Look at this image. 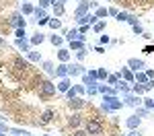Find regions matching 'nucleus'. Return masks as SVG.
I'll return each instance as SVG.
<instances>
[{"label":"nucleus","instance_id":"9d476101","mask_svg":"<svg viewBox=\"0 0 154 136\" xmlns=\"http://www.w3.org/2000/svg\"><path fill=\"white\" fill-rule=\"evenodd\" d=\"M134 78H136V83H138V85H146V83L150 81V78L146 76V72H136V76H134Z\"/></svg>","mask_w":154,"mask_h":136},{"label":"nucleus","instance_id":"4c0bfd02","mask_svg":"<svg viewBox=\"0 0 154 136\" xmlns=\"http://www.w3.org/2000/svg\"><path fill=\"white\" fill-rule=\"evenodd\" d=\"M11 132H12V134H21V136H25V134H29V132H27V130H21V128H12Z\"/></svg>","mask_w":154,"mask_h":136},{"label":"nucleus","instance_id":"4be33fe9","mask_svg":"<svg viewBox=\"0 0 154 136\" xmlns=\"http://www.w3.org/2000/svg\"><path fill=\"white\" fill-rule=\"evenodd\" d=\"M54 12H56V14H64V4H62V2H54Z\"/></svg>","mask_w":154,"mask_h":136},{"label":"nucleus","instance_id":"f8f14e48","mask_svg":"<svg viewBox=\"0 0 154 136\" xmlns=\"http://www.w3.org/2000/svg\"><path fill=\"white\" fill-rule=\"evenodd\" d=\"M58 58H60V62H64V64H66V62L70 60V52H68V49H64V48H62V49L58 52Z\"/></svg>","mask_w":154,"mask_h":136},{"label":"nucleus","instance_id":"412c9836","mask_svg":"<svg viewBox=\"0 0 154 136\" xmlns=\"http://www.w3.org/2000/svg\"><path fill=\"white\" fill-rule=\"evenodd\" d=\"M43 70L48 74H56V70H54V62H43Z\"/></svg>","mask_w":154,"mask_h":136},{"label":"nucleus","instance_id":"58836bf2","mask_svg":"<svg viewBox=\"0 0 154 136\" xmlns=\"http://www.w3.org/2000/svg\"><path fill=\"white\" fill-rule=\"evenodd\" d=\"M27 33H25V29H17V39H25Z\"/></svg>","mask_w":154,"mask_h":136},{"label":"nucleus","instance_id":"a878e982","mask_svg":"<svg viewBox=\"0 0 154 136\" xmlns=\"http://www.w3.org/2000/svg\"><path fill=\"white\" fill-rule=\"evenodd\" d=\"M70 48L76 49V52H80V49L84 48V43H82V41H70Z\"/></svg>","mask_w":154,"mask_h":136},{"label":"nucleus","instance_id":"dca6fc26","mask_svg":"<svg viewBox=\"0 0 154 136\" xmlns=\"http://www.w3.org/2000/svg\"><path fill=\"white\" fill-rule=\"evenodd\" d=\"M17 46L23 49V52H29V46H31V41H27V39H17Z\"/></svg>","mask_w":154,"mask_h":136},{"label":"nucleus","instance_id":"e433bc0d","mask_svg":"<svg viewBox=\"0 0 154 136\" xmlns=\"http://www.w3.org/2000/svg\"><path fill=\"white\" fill-rule=\"evenodd\" d=\"M146 103V109H154V99H144Z\"/></svg>","mask_w":154,"mask_h":136},{"label":"nucleus","instance_id":"f704fd0d","mask_svg":"<svg viewBox=\"0 0 154 136\" xmlns=\"http://www.w3.org/2000/svg\"><path fill=\"white\" fill-rule=\"evenodd\" d=\"M107 76H109V74H107L105 68H99V70H97V78H101V81H103V78H107Z\"/></svg>","mask_w":154,"mask_h":136},{"label":"nucleus","instance_id":"393cba45","mask_svg":"<svg viewBox=\"0 0 154 136\" xmlns=\"http://www.w3.org/2000/svg\"><path fill=\"white\" fill-rule=\"evenodd\" d=\"M29 60L31 62H39L41 60V54H39V52H29Z\"/></svg>","mask_w":154,"mask_h":136},{"label":"nucleus","instance_id":"423d86ee","mask_svg":"<svg viewBox=\"0 0 154 136\" xmlns=\"http://www.w3.org/2000/svg\"><path fill=\"white\" fill-rule=\"evenodd\" d=\"M68 74H70V66H66V64L62 62L58 68H56V76H60V78H66Z\"/></svg>","mask_w":154,"mask_h":136},{"label":"nucleus","instance_id":"4468645a","mask_svg":"<svg viewBox=\"0 0 154 136\" xmlns=\"http://www.w3.org/2000/svg\"><path fill=\"white\" fill-rule=\"evenodd\" d=\"M43 39H45V35H41V33H35V35L31 37V46H39V43H43Z\"/></svg>","mask_w":154,"mask_h":136},{"label":"nucleus","instance_id":"a211bd4d","mask_svg":"<svg viewBox=\"0 0 154 136\" xmlns=\"http://www.w3.org/2000/svg\"><path fill=\"white\" fill-rule=\"evenodd\" d=\"M115 91H121V93H125V95H128V93H130L131 89L128 85H125V83H121V81H119L117 85H115Z\"/></svg>","mask_w":154,"mask_h":136},{"label":"nucleus","instance_id":"864d4df0","mask_svg":"<svg viewBox=\"0 0 154 136\" xmlns=\"http://www.w3.org/2000/svg\"><path fill=\"white\" fill-rule=\"evenodd\" d=\"M74 136H84V132H74Z\"/></svg>","mask_w":154,"mask_h":136},{"label":"nucleus","instance_id":"ddd939ff","mask_svg":"<svg viewBox=\"0 0 154 136\" xmlns=\"http://www.w3.org/2000/svg\"><path fill=\"white\" fill-rule=\"evenodd\" d=\"M70 107H74V109H80V107H84V101L80 97H74L70 99Z\"/></svg>","mask_w":154,"mask_h":136},{"label":"nucleus","instance_id":"39448f33","mask_svg":"<svg viewBox=\"0 0 154 136\" xmlns=\"http://www.w3.org/2000/svg\"><path fill=\"white\" fill-rule=\"evenodd\" d=\"M123 103H125V105H131V107H136V105H140V103H142V99H140L138 95H136V93H134V95H125Z\"/></svg>","mask_w":154,"mask_h":136},{"label":"nucleus","instance_id":"a18cd8bd","mask_svg":"<svg viewBox=\"0 0 154 136\" xmlns=\"http://www.w3.org/2000/svg\"><path fill=\"white\" fill-rule=\"evenodd\" d=\"M49 2H51V0H39V6H41V8H45Z\"/></svg>","mask_w":154,"mask_h":136},{"label":"nucleus","instance_id":"7c9ffc66","mask_svg":"<svg viewBox=\"0 0 154 136\" xmlns=\"http://www.w3.org/2000/svg\"><path fill=\"white\" fill-rule=\"evenodd\" d=\"M14 66H17V68H23V70H27V68H29V64H27V62H23L21 58H19V60H14Z\"/></svg>","mask_w":154,"mask_h":136},{"label":"nucleus","instance_id":"f3484780","mask_svg":"<svg viewBox=\"0 0 154 136\" xmlns=\"http://www.w3.org/2000/svg\"><path fill=\"white\" fill-rule=\"evenodd\" d=\"M121 76H123L125 81H136V78H134V74L130 72V68H123V70L119 72V78H121Z\"/></svg>","mask_w":154,"mask_h":136},{"label":"nucleus","instance_id":"37998d69","mask_svg":"<svg viewBox=\"0 0 154 136\" xmlns=\"http://www.w3.org/2000/svg\"><path fill=\"white\" fill-rule=\"evenodd\" d=\"M144 54H154V46H146L144 48Z\"/></svg>","mask_w":154,"mask_h":136},{"label":"nucleus","instance_id":"1a4fd4ad","mask_svg":"<svg viewBox=\"0 0 154 136\" xmlns=\"http://www.w3.org/2000/svg\"><path fill=\"white\" fill-rule=\"evenodd\" d=\"M58 91H62V93L70 91V81H68V78H62V81L58 83Z\"/></svg>","mask_w":154,"mask_h":136},{"label":"nucleus","instance_id":"aec40b11","mask_svg":"<svg viewBox=\"0 0 154 136\" xmlns=\"http://www.w3.org/2000/svg\"><path fill=\"white\" fill-rule=\"evenodd\" d=\"M93 29H95L97 33H103V31H105V21H97V23L93 25Z\"/></svg>","mask_w":154,"mask_h":136},{"label":"nucleus","instance_id":"b1692460","mask_svg":"<svg viewBox=\"0 0 154 136\" xmlns=\"http://www.w3.org/2000/svg\"><path fill=\"white\" fill-rule=\"evenodd\" d=\"M97 19H105L107 14H109V8H97Z\"/></svg>","mask_w":154,"mask_h":136},{"label":"nucleus","instance_id":"2f4dec72","mask_svg":"<svg viewBox=\"0 0 154 136\" xmlns=\"http://www.w3.org/2000/svg\"><path fill=\"white\" fill-rule=\"evenodd\" d=\"M131 91H134L136 95H142L146 89H144V85H134V87H131Z\"/></svg>","mask_w":154,"mask_h":136},{"label":"nucleus","instance_id":"3c124183","mask_svg":"<svg viewBox=\"0 0 154 136\" xmlns=\"http://www.w3.org/2000/svg\"><path fill=\"white\" fill-rule=\"evenodd\" d=\"M146 76H148V78H152V81H154V70H146Z\"/></svg>","mask_w":154,"mask_h":136},{"label":"nucleus","instance_id":"0eeeda50","mask_svg":"<svg viewBox=\"0 0 154 136\" xmlns=\"http://www.w3.org/2000/svg\"><path fill=\"white\" fill-rule=\"evenodd\" d=\"M88 6H91V2H82V4L76 8V12H74V14H76V19H82L84 14L88 12Z\"/></svg>","mask_w":154,"mask_h":136},{"label":"nucleus","instance_id":"a19ab883","mask_svg":"<svg viewBox=\"0 0 154 136\" xmlns=\"http://www.w3.org/2000/svg\"><path fill=\"white\" fill-rule=\"evenodd\" d=\"M66 95H68V99H74L78 93H76V89H70V91H66Z\"/></svg>","mask_w":154,"mask_h":136},{"label":"nucleus","instance_id":"79ce46f5","mask_svg":"<svg viewBox=\"0 0 154 136\" xmlns=\"http://www.w3.org/2000/svg\"><path fill=\"white\" fill-rule=\"evenodd\" d=\"M144 89H146V91H152V89H154V81H152V78H150V81L144 85Z\"/></svg>","mask_w":154,"mask_h":136},{"label":"nucleus","instance_id":"6e6d98bb","mask_svg":"<svg viewBox=\"0 0 154 136\" xmlns=\"http://www.w3.org/2000/svg\"><path fill=\"white\" fill-rule=\"evenodd\" d=\"M0 136H6V134H4V132H0Z\"/></svg>","mask_w":154,"mask_h":136},{"label":"nucleus","instance_id":"8fccbe9b","mask_svg":"<svg viewBox=\"0 0 154 136\" xmlns=\"http://www.w3.org/2000/svg\"><path fill=\"white\" fill-rule=\"evenodd\" d=\"M74 89H76V93H84V87L82 85H76Z\"/></svg>","mask_w":154,"mask_h":136},{"label":"nucleus","instance_id":"49530a36","mask_svg":"<svg viewBox=\"0 0 154 136\" xmlns=\"http://www.w3.org/2000/svg\"><path fill=\"white\" fill-rule=\"evenodd\" d=\"M125 136H142V132L140 130H131L130 134H125Z\"/></svg>","mask_w":154,"mask_h":136},{"label":"nucleus","instance_id":"ea45409f","mask_svg":"<svg viewBox=\"0 0 154 136\" xmlns=\"http://www.w3.org/2000/svg\"><path fill=\"white\" fill-rule=\"evenodd\" d=\"M76 58H78V60L82 62L84 58H86V52H84V49H80V52H76Z\"/></svg>","mask_w":154,"mask_h":136},{"label":"nucleus","instance_id":"13d9d810","mask_svg":"<svg viewBox=\"0 0 154 136\" xmlns=\"http://www.w3.org/2000/svg\"><path fill=\"white\" fill-rule=\"evenodd\" d=\"M48 136H51V134H48Z\"/></svg>","mask_w":154,"mask_h":136},{"label":"nucleus","instance_id":"f03ea898","mask_svg":"<svg viewBox=\"0 0 154 136\" xmlns=\"http://www.w3.org/2000/svg\"><path fill=\"white\" fill-rule=\"evenodd\" d=\"M86 132L91 136H101L103 134V122L101 120H88L86 122Z\"/></svg>","mask_w":154,"mask_h":136},{"label":"nucleus","instance_id":"2eb2a0df","mask_svg":"<svg viewBox=\"0 0 154 136\" xmlns=\"http://www.w3.org/2000/svg\"><path fill=\"white\" fill-rule=\"evenodd\" d=\"M51 118H54V109H45V113L41 115V124H48V122H51Z\"/></svg>","mask_w":154,"mask_h":136},{"label":"nucleus","instance_id":"473e14b6","mask_svg":"<svg viewBox=\"0 0 154 136\" xmlns=\"http://www.w3.org/2000/svg\"><path fill=\"white\" fill-rule=\"evenodd\" d=\"M49 27H51V29H60V27H62V23H60L58 19H49Z\"/></svg>","mask_w":154,"mask_h":136},{"label":"nucleus","instance_id":"20e7f679","mask_svg":"<svg viewBox=\"0 0 154 136\" xmlns=\"http://www.w3.org/2000/svg\"><path fill=\"white\" fill-rule=\"evenodd\" d=\"M128 66H130V70H136V72H140L142 68H146L144 60H138V58H130L128 60Z\"/></svg>","mask_w":154,"mask_h":136},{"label":"nucleus","instance_id":"de8ad7c7","mask_svg":"<svg viewBox=\"0 0 154 136\" xmlns=\"http://www.w3.org/2000/svg\"><path fill=\"white\" fill-rule=\"evenodd\" d=\"M109 14H111V17H117L119 12H117V8H109Z\"/></svg>","mask_w":154,"mask_h":136},{"label":"nucleus","instance_id":"4d7b16f0","mask_svg":"<svg viewBox=\"0 0 154 136\" xmlns=\"http://www.w3.org/2000/svg\"><path fill=\"white\" fill-rule=\"evenodd\" d=\"M14 136H21V134H14Z\"/></svg>","mask_w":154,"mask_h":136},{"label":"nucleus","instance_id":"72a5a7b5","mask_svg":"<svg viewBox=\"0 0 154 136\" xmlns=\"http://www.w3.org/2000/svg\"><path fill=\"white\" fill-rule=\"evenodd\" d=\"M49 41H51L54 46H62V37H60V35H51V37H49Z\"/></svg>","mask_w":154,"mask_h":136},{"label":"nucleus","instance_id":"5701e85b","mask_svg":"<svg viewBox=\"0 0 154 136\" xmlns=\"http://www.w3.org/2000/svg\"><path fill=\"white\" fill-rule=\"evenodd\" d=\"M80 122H82V120H80V115H72L68 124H70L72 128H76V126H80Z\"/></svg>","mask_w":154,"mask_h":136},{"label":"nucleus","instance_id":"c756f323","mask_svg":"<svg viewBox=\"0 0 154 136\" xmlns=\"http://www.w3.org/2000/svg\"><path fill=\"white\" fill-rule=\"evenodd\" d=\"M131 27H134V33H136V35H144V29H142V25H140V23H134Z\"/></svg>","mask_w":154,"mask_h":136},{"label":"nucleus","instance_id":"7ed1b4c3","mask_svg":"<svg viewBox=\"0 0 154 136\" xmlns=\"http://www.w3.org/2000/svg\"><path fill=\"white\" fill-rule=\"evenodd\" d=\"M39 95H41V97H51V95H56V85L49 83V81L39 83Z\"/></svg>","mask_w":154,"mask_h":136},{"label":"nucleus","instance_id":"5fc2aeb1","mask_svg":"<svg viewBox=\"0 0 154 136\" xmlns=\"http://www.w3.org/2000/svg\"><path fill=\"white\" fill-rule=\"evenodd\" d=\"M0 48H4V39L2 37H0Z\"/></svg>","mask_w":154,"mask_h":136},{"label":"nucleus","instance_id":"f257e3e1","mask_svg":"<svg viewBox=\"0 0 154 136\" xmlns=\"http://www.w3.org/2000/svg\"><path fill=\"white\" fill-rule=\"evenodd\" d=\"M121 105H123V103H121V101H119L115 95H107V97L103 99V105H101V107H103V111L107 113V111H115V109H119Z\"/></svg>","mask_w":154,"mask_h":136},{"label":"nucleus","instance_id":"bb28decb","mask_svg":"<svg viewBox=\"0 0 154 136\" xmlns=\"http://www.w3.org/2000/svg\"><path fill=\"white\" fill-rule=\"evenodd\" d=\"M23 12L25 14H31V12H35V8H33L29 2H23Z\"/></svg>","mask_w":154,"mask_h":136},{"label":"nucleus","instance_id":"9b49d317","mask_svg":"<svg viewBox=\"0 0 154 136\" xmlns=\"http://www.w3.org/2000/svg\"><path fill=\"white\" fill-rule=\"evenodd\" d=\"M70 74H72V76H78V74H84V68L80 66V64H72V66H70Z\"/></svg>","mask_w":154,"mask_h":136},{"label":"nucleus","instance_id":"c9c22d12","mask_svg":"<svg viewBox=\"0 0 154 136\" xmlns=\"http://www.w3.org/2000/svg\"><path fill=\"white\" fill-rule=\"evenodd\" d=\"M128 19H130V14H128V12H119V14H117V21H119V23H121V21H125V23H128Z\"/></svg>","mask_w":154,"mask_h":136},{"label":"nucleus","instance_id":"6ab92c4d","mask_svg":"<svg viewBox=\"0 0 154 136\" xmlns=\"http://www.w3.org/2000/svg\"><path fill=\"white\" fill-rule=\"evenodd\" d=\"M33 14L37 17V21H41V19H48V14H45V11H43L41 6H39V8H35V12H33Z\"/></svg>","mask_w":154,"mask_h":136},{"label":"nucleus","instance_id":"6e6552de","mask_svg":"<svg viewBox=\"0 0 154 136\" xmlns=\"http://www.w3.org/2000/svg\"><path fill=\"white\" fill-rule=\"evenodd\" d=\"M140 120H142V118H138V115H130V118L125 120V126L131 128V130H136V128L140 126Z\"/></svg>","mask_w":154,"mask_h":136},{"label":"nucleus","instance_id":"cd10ccee","mask_svg":"<svg viewBox=\"0 0 154 136\" xmlns=\"http://www.w3.org/2000/svg\"><path fill=\"white\" fill-rule=\"evenodd\" d=\"M148 113H150V109H144V107H138V111H136L138 118H148Z\"/></svg>","mask_w":154,"mask_h":136},{"label":"nucleus","instance_id":"09e8293b","mask_svg":"<svg viewBox=\"0 0 154 136\" xmlns=\"http://www.w3.org/2000/svg\"><path fill=\"white\" fill-rule=\"evenodd\" d=\"M78 31H80V33H82V35H84V33H86V31H88V25H82V27H80V29H78Z\"/></svg>","mask_w":154,"mask_h":136},{"label":"nucleus","instance_id":"603ef678","mask_svg":"<svg viewBox=\"0 0 154 136\" xmlns=\"http://www.w3.org/2000/svg\"><path fill=\"white\" fill-rule=\"evenodd\" d=\"M101 43H109V37H107V35H101Z\"/></svg>","mask_w":154,"mask_h":136},{"label":"nucleus","instance_id":"c03bdc74","mask_svg":"<svg viewBox=\"0 0 154 136\" xmlns=\"http://www.w3.org/2000/svg\"><path fill=\"white\" fill-rule=\"evenodd\" d=\"M8 130H11V128H8L6 124H4V122H0V132H8Z\"/></svg>","mask_w":154,"mask_h":136},{"label":"nucleus","instance_id":"c85d7f7f","mask_svg":"<svg viewBox=\"0 0 154 136\" xmlns=\"http://www.w3.org/2000/svg\"><path fill=\"white\" fill-rule=\"evenodd\" d=\"M107 83H109V85H117V83H119V74H111V76H107Z\"/></svg>","mask_w":154,"mask_h":136}]
</instances>
